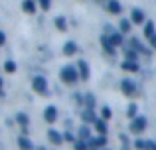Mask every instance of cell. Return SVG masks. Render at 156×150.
Segmentation results:
<instances>
[{"mask_svg": "<svg viewBox=\"0 0 156 150\" xmlns=\"http://www.w3.org/2000/svg\"><path fill=\"white\" fill-rule=\"evenodd\" d=\"M119 138H121V142H122V150H130V144H129V136H126V134H121Z\"/></svg>", "mask_w": 156, "mask_h": 150, "instance_id": "cell-31", "label": "cell"}, {"mask_svg": "<svg viewBox=\"0 0 156 150\" xmlns=\"http://www.w3.org/2000/svg\"><path fill=\"white\" fill-rule=\"evenodd\" d=\"M63 140L65 142H75V134H71V132H63Z\"/></svg>", "mask_w": 156, "mask_h": 150, "instance_id": "cell-32", "label": "cell"}, {"mask_svg": "<svg viewBox=\"0 0 156 150\" xmlns=\"http://www.w3.org/2000/svg\"><path fill=\"white\" fill-rule=\"evenodd\" d=\"M48 140H50L53 146H59V144L65 142V140H63V132L55 131V128H50V131H48Z\"/></svg>", "mask_w": 156, "mask_h": 150, "instance_id": "cell-4", "label": "cell"}, {"mask_svg": "<svg viewBox=\"0 0 156 150\" xmlns=\"http://www.w3.org/2000/svg\"><path fill=\"white\" fill-rule=\"evenodd\" d=\"M136 115H138V105L136 103H130L129 107H126V117H129V119H134Z\"/></svg>", "mask_w": 156, "mask_h": 150, "instance_id": "cell-25", "label": "cell"}, {"mask_svg": "<svg viewBox=\"0 0 156 150\" xmlns=\"http://www.w3.org/2000/svg\"><path fill=\"white\" fill-rule=\"evenodd\" d=\"M40 6H42V10H50V6H51V0H40Z\"/></svg>", "mask_w": 156, "mask_h": 150, "instance_id": "cell-33", "label": "cell"}, {"mask_svg": "<svg viewBox=\"0 0 156 150\" xmlns=\"http://www.w3.org/2000/svg\"><path fill=\"white\" fill-rule=\"evenodd\" d=\"M142 26H144V38H152V36L156 34V30H154V24L150 22V20H148V22H144Z\"/></svg>", "mask_w": 156, "mask_h": 150, "instance_id": "cell-22", "label": "cell"}, {"mask_svg": "<svg viewBox=\"0 0 156 150\" xmlns=\"http://www.w3.org/2000/svg\"><path fill=\"white\" fill-rule=\"evenodd\" d=\"M148 40H150V46H152L154 50H156V34L152 36V38H148Z\"/></svg>", "mask_w": 156, "mask_h": 150, "instance_id": "cell-35", "label": "cell"}, {"mask_svg": "<svg viewBox=\"0 0 156 150\" xmlns=\"http://www.w3.org/2000/svg\"><path fill=\"white\" fill-rule=\"evenodd\" d=\"M16 123H18L22 128H28V124H30V117H28L26 113H16Z\"/></svg>", "mask_w": 156, "mask_h": 150, "instance_id": "cell-16", "label": "cell"}, {"mask_svg": "<svg viewBox=\"0 0 156 150\" xmlns=\"http://www.w3.org/2000/svg\"><path fill=\"white\" fill-rule=\"evenodd\" d=\"M55 28L59 32H65V30H67V20H65L63 16H57V18H55Z\"/></svg>", "mask_w": 156, "mask_h": 150, "instance_id": "cell-24", "label": "cell"}, {"mask_svg": "<svg viewBox=\"0 0 156 150\" xmlns=\"http://www.w3.org/2000/svg\"><path fill=\"white\" fill-rule=\"evenodd\" d=\"M77 71H79V77L83 81H87L89 77H91V71H89V65H87V61H83L81 59L79 63H77Z\"/></svg>", "mask_w": 156, "mask_h": 150, "instance_id": "cell-10", "label": "cell"}, {"mask_svg": "<svg viewBox=\"0 0 156 150\" xmlns=\"http://www.w3.org/2000/svg\"><path fill=\"white\" fill-rule=\"evenodd\" d=\"M146 127H148V120H146V117H144V115H136L134 119H130L129 131L133 132V134H140V132L146 131Z\"/></svg>", "mask_w": 156, "mask_h": 150, "instance_id": "cell-2", "label": "cell"}, {"mask_svg": "<svg viewBox=\"0 0 156 150\" xmlns=\"http://www.w3.org/2000/svg\"><path fill=\"white\" fill-rule=\"evenodd\" d=\"M148 146L150 150H156V140H148Z\"/></svg>", "mask_w": 156, "mask_h": 150, "instance_id": "cell-36", "label": "cell"}, {"mask_svg": "<svg viewBox=\"0 0 156 150\" xmlns=\"http://www.w3.org/2000/svg\"><path fill=\"white\" fill-rule=\"evenodd\" d=\"M18 148L20 150H34V142H32L28 136H18Z\"/></svg>", "mask_w": 156, "mask_h": 150, "instance_id": "cell-12", "label": "cell"}, {"mask_svg": "<svg viewBox=\"0 0 156 150\" xmlns=\"http://www.w3.org/2000/svg\"><path fill=\"white\" fill-rule=\"evenodd\" d=\"M83 103H85V109H95V99H93L91 93H87L83 97Z\"/></svg>", "mask_w": 156, "mask_h": 150, "instance_id": "cell-28", "label": "cell"}, {"mask_svg": "<svg viewBox=\"0 0 156 150\" xmlns=\"http://www.w3.org/2000/svg\"><path fill=\"white\" fill-rule=\"evenodd\" d=\"M22 8H24V12H28V14H36V10H38V6H36L34 0H24Z\"/></svg>", "mask_w": 156, "mask_h": 150, "instance_id": "cell-20", "label": "cell"}, {"mask_svg": "<svg viewBox=\"0 0 156 150\" xmlns=\"http://www.w3.org/2000/svg\"><path fill=\"white\" fill-rule=\"evenodd\" d=\"M133 24H134L133 20H126V18H125V20H121L119 28H121V32H122V34H129V32L133 30Z\"/></svg>", "mask_w": 156, "mask_h": 150, "instance_id": "cell-21", "label": "cell"}, {"mask_svg": "<svg viewBox=\"0 0 156 150\" xmlns=\"http://www.w3.org/2000/svg\"><path fill=\"white\" fill-rule=\"evenodd\" d=\"M59 79L63 81L65 85H73V83H77V79H81V77H79V71L73 65H65V67H61V71H59Z\"/></svg>", "mask_w": 156, "mask_h": 150, "instance_id": "cell-1", "label": "cell"}, {"mask_svg": "<svg viewBox=\"0 0 156 150\" xmlns=\"http://www.w3.org/2000/svg\"><path fill=\"white\" fill-rule=\"evenodd\" d=\"M89 150H103V148H91V146H89Z\"/></svg>", "mask_w": 156, "mask_h": 150, "instance_id": "cell-38", "label": "cell"}, {"mask_svg": "<svg viewBox=\"0 0 156 150\" xmlns=\"http://www.w3.org/2000/svg\"><path fill=\"white\" fill-rule=\"evenodd\" d=\"M109 40H111V44H113L115 47L117 46H122V32L119 30V32H111L109 34Z\"/></svg>", "mask_w": 156, "mask_h": 150, "instance_id": "cell-14", "label": "cell"}, {"mask_svg": "<svg viewBox=\"0 0 156 150\" xmlns=\"http://www.w3.org/2000/svg\"><path fill=\"white\" fill-rule=\"evenodd\" d=\"M121 67H122L125 71H130V73H136V71H138V63L133 61V59H126V61H122Z\"/></svg>", "mask_w": 156, "mask_h": 150, "instance_id": "cell-13", "label": "cell"}, {"mask_svg": "<svg viewBox=\"0 0 156 150\" xmlns=\"http://www.w3.org/2000/svg\"><path fill=\"white\" fill-rule=\"evenodd\" d=\"M44 119H46V123H50V124H53L57 120V107H55V105H48V107H46V111H44Z\"/></svg>", "mask_w": 156, "mask_h": 150, "instance_id": "cell-6", "label": "cell"}, {"mask_svg": "<svg viewBox=\"0 0 156 150\" xmlns=\"http://www.w3.org/2000/svg\"><path fill=\"white\" fill-rule=\"evenodd\" d=\"M101 117H103L105 120L113 119V111H111V107H103V109H101Z\"/></svg>", "mask_w": 156, "mask_h": 150, "instance_id": "cell-30", "label": "cell"}, {"mask_svg": "<svg viewBox=\"0 0 156 150\" xmlns=\"http://www.w3.org/2000/svg\"><path fill=\"white\" fill-rule=\"evenodd\" d=\"M77 138H81V140H89V138H91V131H89V127H87V124H81V127H79Z\"/></svg>", "mask_w": 156, "mask_h": 150, "instance_id": "cell-18", "label": "cell"}, {"mask_svg": "<svg viewBox=\"0 0 156 150\" xmlns=\"http://www.w3.org/2000/svg\"><path fill=\"white\" fill-rule=\"evenodd\" d=\"M0 97H4V89H2V77H0Z\"/></svg>", "mask_w": 156, "mask_h": 150, "instance_id": "cell-37", "label": "cell"}, {"mask_svg": "<svg viewBox=\"0 0 156 150\" xmlns=\"http://www.w3.org/2000/svg\"><path fill=\"white\" fill-rule=\"evenodd\" d=\"M101 44H103V50L107 51V54H109V55H115V46L111 44L109 36H103V38H101Z\"/></svg>", "mask_w": 156, "mask_h": 150, "instance_id": "cell-17", "label": "cell"}, {"mask_svg": "<svg viewBox=\"0 0 156 150\" xmlns=\"http://www.w3.org/2000/svg\"><path fill=\"white\" fill-rule=\"evenodd\" d=\"M73 148H75V150H89V142H87V140L77 138L75 142H73Z\"/></svg>", "mask_w": 156, "mask_h": 150, "instance_id": "cell-27", "label": "cell"}, {"mask_svg": "<svg viewBox=\"0 0 156 150\" xmlns=\"http://www.w3.org/2000/svg\"><path fill=\"white\" fill-rule=\"evenodd\" d=\"M121 89H122V93H125L126 97H133V95H136V87H134V83L130 79H122V83H121Z\"/></svg>", "mask_w": 156, "mask_h": 150, "instance_id": "cell-7", "label": "cell"}, {"mask_svg": "<svg viewBox=\"0 0 156 150\" xmlns=\"http://www.w3.org/2000/svg\"><path fill=\"white\" fill-rule=\"evenodd\" d=\"M81 120L87 124H93L97 120V115H95V109H85V111H81Z\"/></svg>", "mask_w": 156, "mask_h": 150, "instance_id": "cell-8", "label": "cell"}, {"mask_svg": "<svg viewBox=\"0 0 156 150\" xmlns=\"http://www.w3.org/2000/svg\"><path fill=\"white\" fill-rule=\"evenodd\" d=\"M130 20H133L134 24H144L146 16H144V12H142L140 8H133V12H130Z\"/></svg>", "mask_w": 156, "mask_h": 150, "instance_id": "cell-11", "label": "cell"}, {"mask_svg": "<svg viewBox=\"0 0 156 150\" xmlns=\"http://www.w3.org/2000/svg\"><path fill=\"white\" fill-rule=\"evenodd\" d=\"M93 128H95V132L97 134H107V131H109V127H107V120L103 119V117H97V120L93 123Z\"/></svg>", "mask_w": 156, "mask_h": 150, "instance_id": "cell-9", "label": "cell"}, {"mask_svg": "<svg viewBox=\"0 0 156 150\" xmlns=\"http://www.w3.org/2000/svg\"><path fill=\"white\" fill-rule=\"evenodd\" d=\"M4 44H6V34L0 30V46H4Z\"/></svg>", "mask_w": 156, "mask_h": 150, "instance_id": "cell-34", "label": "cell"}, {"mask_svg": "<svg viewBox=\"0 0 156 150\" xmlns=\"http://www.w3.org/2000/svg\"><path fill=\"white\" fill-rule=\"evenodd\" d=\"M107 8H109L111 14H121V10H122L119 0H109V2H107Z\"/></svg>", "mask_w": 156, "mask_h": 150, "instance_id": "cell-19", "label": "cell"}, {"mask_svg": "<svg viewBox=\"0 0 156 150\" xmlns=\"http://www.w3.org/2000/svg\"><path fill=\"white\" fill-rule=\"evenodd\" d=\"M91 148H105L107 146V134H95L87 140Z\"/></svg>", "mask_w": 156, "mask_h": 150, "instance_id": "cell-5", "label": "cell"}, {"mask_svg": "<svg viewBox=\"0 0 156 150\" xmlns=\"http://www.w3.org/2000/svg\"><path fill=\"white\" fill-rule=\"evenodd\" d=\"M103 150H109V148H103Z\"/></svg>", "mask_w": 156, "mask_h": 150, "instance_id": "cell-39", "label": "cell"}, {"mask_svg": "<svg viewBox=\"0 0 156 150\" xmlns=\"http://www.w3.org/2000/svg\"><path fill=\"white\" fill-rule=\"evenodd\" d=\"M125 58H126V59H133V61H136V58H138L136 50H134V47H126V50H125Z\"/></svg>", "mask_w": 156, "mask_h": 150, "instance_id": "cell-29", "label": "cell"}, {"mask_svg": "<svg viewBox=\"0 0 156 150\" xmlns=\"http://www.w3.org/2000/svg\"><path fill=\"white\" fill-rule=\"evenodd\" d=\"M134 150H150L148 140H144V138H136V140H134Z\"/></svg>", "mask_w": 156, "mask_h": 150, "instance_id": "cell-23", "label": "cell"}, {"mask_svg": "<svg viewBox=\"0 0 156 150\" xmlns=\"http://www.w3.org/2000/svg\"><path fill=\"white\" fill-rule=\"evenodd\" d=\"M32 89H34V93H38V95H48V79L42 75H36L34 79H32Z\"/></svg>", "mask_w": 156, "mask_h": 150, "instance_id": "cell-3", "label": "cell"}, {"mask_svg": "<svg viewBox=\"0 0 156 150\" xmlns=\"http://www.w3.org/2000/svg\"><path fill=\"white\" fill-rule=\"evenodd\" d=\"M77 54V44L75 42H65V46H63V55H75Z\"/></svg>", "mask_w": 156, "mask_h": 150, "instance_id": "cell-15", "label": "cell"}, {"mask_svg": "<svg viewBox=\"0 0 156 150\" xmlns=\"http://www.w3.org/2000/svg\"><path fill=\"white\" fill-rule=\"evenodd\" d=\"M16 69H18V65H16V61H12V59H8V61H4V71H6V73H14Z\"/></svg>", "mask_w": 156, "mask_h": 150, "instance_id": "cell-26", "label": "cell"}]
</instances>
